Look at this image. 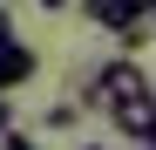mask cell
Segmentation results:
<instances>
[{
    "instance_id": "11",
    "label": "cell",
    "mask_w": 156,
    "mask_h": 150,
    "mask_svg": "<svg viewBox=\"0 0 156 150\" xmlns=\"http://www.w3.org/2000/svg\"><path fill=\"white\" fill-rule=\"evenodd\" d=\"M143 150H149V143H143Z\"/></svg>"
},
{
    "instance_id": "6",
    "label": "cell",
    "mask_w": 156,
    "mask_h": 150,
    "mask_svg": "<svg viewBox=\"0 0 156 150\" xmlns=\"http://www.w3.org/2000/svg\"><path fill=\"white\" fill-rule=\"evenodd\" d=\"M0 150H41V143H34L27 130H7V137H0Z\"/></svg>"
},
{
    "instance_id": "4",
    "label": "cell",
    "mask_w": 156,
    "mask_h": 150,
    "mask_svg": "<svg viewBox=\"0 0 156 150\" xmlns=\"http://www.w3.org/2000/svg\"><path fill=\"white\" fill-rule=\"evenodd\" d=\"M82 14L115 34V28H129V21H143V0H82Z\"/></svg>"
},
{
    "instance_id": "2",
    "label": "cell",
    "mask_w": 156,
    "mask_h": 150,
    "mask_svg": "<svg viewBox=\"0 0 156 150\" xmlns=\"http://www.w3.org/2000/svg\"><path fill=\"white\" fill-rule=\"evenodd\" d=\"M109 123H115L129 143H143V137L156 130V89H136V96H122V103L109 109Z\"/></svg>"
},
{
    "instance_id": "1",
    "label": "cell",
    "mask_w": 156,
    "mask_h": 150,
    "mask_svg": "<svg viewBox=\"0 0 156 150\" xmlns=\"http://www.w3.org/2000/svg\"><path fill=\"white\" fill-rule=\"evenodd\" d=\"M136 89H149L143 62H136V55H115V62H102V68L88 75V96H82V103H95V109H115L122 96H136Z\"/></svg>"
},
{
    "instance_id": "9",
    "label": "cell",
    "mask_w": 156,
    "mask_h": 150,
    "mask_svg": "<svg viewBox=\"0 0 156 150\" xmlns=\"http://www.w3.org/2000/svg\"><path fill=\"white\" fill-rule=\"evenodd\" d=\"M0 34H14V14H7V7H0Z\"/></svg>"
},
{
    "instance_id": "8",
    "label": "cell",
    "mask_w": 156,
    "mask_h": 150,
    "mask_svg": "<svg viewBox=\"0 0 156 150\" xmlns=\"http://www.w3.org/2000/svg\"><path fill=\"white\" fill-rule=\"evenodd\" d=\"M41 7H48V14H61V7H75V0H41Z\"/></svg>"
},
{
    "instance_id": "5",
    "label": "cell",
    "mask_w": 156,
    "mask_h": 150,
    "mask_svg": "<svg viewBox=\"0 0 156 150\" xmlns=\"http://www.w3.org/2000/svg\"><path fill=\"white\" fill-rule=\"evenodd\" d=\"M75 116H82V109H75V103H55V109H48L41 123H48V130H75Z\"/></svg>"
},
{
    "instance_id": "3",
    "label": "cell",
    "mask_w": 156,
    "mask_h": 150,
    "mask_svg": "<svg viewBox=\"0 0 156 150\" xmlns=\"http://www.w3.org/2000/svg\"><path fill=\"white\" fill-rule=\"evenodd\" d=\"M20 82H34V48L0 34V89H20Z\"/></svg>"
},
{
    "instance_id": "10",
    "label": "cell",
    "mask_w": 156,
    "mask_h": 150,
    "mask_svg": "<svg viewBox=\"0 0 156 150\" xmlns=\"http://www.w3.org/2000/svg\"><path fill=\"white\" fill-rule=\"evenodd\" d=\"M88 150H102V143H88Z\"/></svg>"
},
{
    "instance_id": "7",
    "label": "cell",
    "mask_w": 156,
    "mask_h": 150,
    "mask_svg": "<svg viewBox=\"0 0 156 150\" xmlns=\"http://www.w3.org/2000/svg\"><path fill=\"white\" fill-rule=\"evenodd\" d=\"M14 130V103H7V89H0V137Z\"/></svg>"
}]
</instances>
